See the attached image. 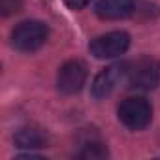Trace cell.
Returning a JSON list of instances; mask_svg holds the SVG:
<instances>
[{"mask_svg": "<svg viewBox=\"0 0 160 160\" xmlns=\"http://www.w3.org/2000/svg\"><path fill=\"white\" fill-rule=\"evenodd\" d=\"M47 36H49L47 25L40 21H23L12 32V45L17 51L32 53L45 43Z\"/></svg>", "mask_w": 160, "mask_h": 160, "instance_id": "cell-1", "label": "cell"}, {"mask_svg": "<svg viewBox=\"0 0 160 160\" xmlns=\"http://www.w3.org/2000/svg\"><path fill=\"white\" fill-rule=\"evenodd\" d=\"M21 8H23L21 0H0V12H2L4 17L21 12Z\"/></svg>", "mask_w": 160, "mask_h": 160, "instance_id": "cell-10", "label": "cell"}, {"mask_svg": "<svg viewBox=\"0 0 160 160\" xmlns=\"http://www.w3.org/2000/svg\"><path fill=\"white\" fill-rule=\"evenodd\" d=\"M87 81V66L81 60H68L60 66L57 75V87L62 94H75Z\"/></svg>", "mask_w": 160, "mask_h": 160, "instance_id": "cell-5", "label": "cell"}, {"mask_svg": "<svg viewBox=\"0 0 160 160\" xmlns=\"http://www.w3.org/2000/svg\"><path fill=\"white\" fill-rule=\"evenodd\" d=\"M128 72V64L121 62V64H111L108 68H104L92 81V96L94 98H106L109 96L117 85L122 81V77Z\"/></svg>", "mask_w": 160, "mask_h": 160, "instance_id": "cell-6", "label": "cell"}, {"mask_svg": "<svg viewBox=\"0 0 160 160\" xmlns=\"http://www.w3.org/2000/svg\"><path fill=\"white\" fill-rule=\"evenodd\" d=\"M136 10L134 0H100L96 4V15L104 21H117L132 15Z\"/></svg>", "mask_w": 160, "mask_h": 160, "instance_id": "cell-7", "label": "cell"}, {"mask_svg": "<svg viewBox=\"0 0 160 160\" xmlns=\"http://www.w3.org/2000/svg\"><path fill=\"white\" fill-rule=\"evenodd\" d=\"M128 83L139 91H154L160 87V60L156 58H139L128 66L126 72Z\"/></svg>", "mask_w": 160, "mask_h": 160, "instance_id": "cell-2", "label": "cell"}, {"mask_svg": "<svg viewBox=\"0 0 160 160\" xmlns=\"http://www.w3.org/2000/svg\"><path fill=\"white\" fill-rule=\"evenodd\" d=\"M13 139H15V145L21 149H40L47 145V136L40 128H34V126L19 128Z\"/></svg>", "mask_w": 160, "mask_h": 160, "instance_id": "cell-8", "label": "cell"}, {"mask_svg": "<svg viewBox=\"0 0 160 160\" xmlns=\"http://www.w3.org/2000/svg\"><path fill=\"white\" fill-rule=\"evenodd\" d=\"M119 121L130 130H143L149 126L152 119V108L145 98L132 96L121 102L119 106Z\"/></svg>", "mask_w": 160, "mask_h": 160, "instance_id": "cell-3", "label": "cell"}, {"mask_svg": "<svg viewBox=\"0 0 160 160\" xmlns=\"http://www.w3.org/2000/svg\"><path fill=\"white\" fill-rule=\"evenodd\" d=\"M77 156L79 158H104V156H108V149L104 147V143L100 141V139H87V141H83V145H81V151L77 152Z\"/></svg>", "mask_w": 160, "mask_h": 160, "instance_id": "cell-9", "label": "cell"}, {"mask_svg": "<svg viewBox=\"0 0 160 160\" xmlns=\"http://www.w3.org/2000/svg\"><path fill=\"white\" fill-rule=\"evenodd\" d=\"M128 45H130V36L122 30H115L94 38L89 45V51L96 58H113L122 55L128 49Z\"/></svg>", "mask_w": 160, "mask_h": 160, "instance_id": "cell-4", "label": "cell"}, {"mask_svg": "<svg viewBox=\"0 0 160 160\" xmlns=\"http://www.w3.org/2000/svg\"><path fill=\"white\" fill-rule=\"evenodd\" d=\"M64 4H66V8L77 12V10H83L85 6H89L91 0H64Z\"/></svg>", "mask_w": 160, "mask_h": 160, "instance_id": "cell-11", "label": "cell"}]
</instances>
